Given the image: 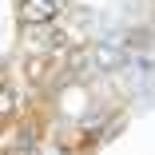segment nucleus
<instances>
[{
  "instance_id": "f257e3e1",
  "label": "nucleus",
  "mask_w": 155,
  "mask_h": 155,
  "mask_svg": "<svg viewBox=\"0 0 155 155\" xmlns=\"http://www.w3.org/2000/svg\"><path fill=\"white\" fill-rule=\"evenodd\" d=\"M20 16L28 24H48V20H56V0H24Z\"/></svg>"
},
{
  "instance_id": "f03ea898",
  "label": "nucleus",
  "mask_w": 155,
  "mask_h": 155,
  "mask_svg": "<svg viewBox=\"0 0 155 155\" xmlns=\"http://www.w3.org/2000/svg\"><path fill=\"white\" fill-rule=\"evenodd\" d=\"M12 111H16V100H12V91H8V87H0V119H8Z\"/></svg>"
}]
</instances>
